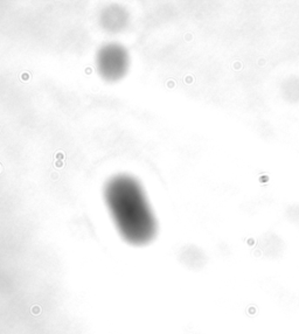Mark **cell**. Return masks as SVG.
I'll return each mask as SVG.
<instances>
[{
	"mask_svg": "<svg viewBox=\"0 0 299 334\" xmlns=\"http://www.w3.org/2000/svg\"><path fill=\"white\" fill-rule=\"evenodd\" d=\"M105 199L119 233L132 244L150 242L157 230L155 219L139 184L129 177L113 178Z\"/></svg>",
	"mask_w": 299,
	"mask_h": 334,
	"instance_id": "cell-1",
	"label": "cell"
},
{
	"mask_svg": "<svg viewBox=\"0 0 299 334\" xmlns=\"http://www.w3.org/2000/svg\"><path fill=\"white\" fill-rule=\"evenodd\" d=\"M98 68L102 75L108 80H118L124 75L128 68V55L119 46L104 47L98 56Z\"/></svg>",
	"mask_w": 299,
	"mask_h": 334,
	"instance_id": "cell-2",
	"label": "cell"
}]
</instances>
